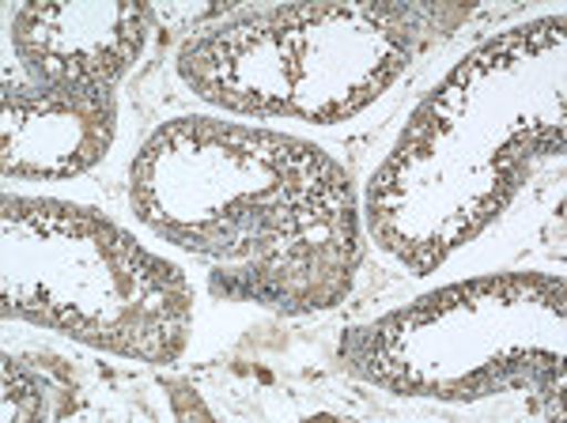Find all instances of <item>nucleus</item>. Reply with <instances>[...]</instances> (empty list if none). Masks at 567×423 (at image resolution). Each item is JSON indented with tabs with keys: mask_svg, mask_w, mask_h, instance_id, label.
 <instances>
[{
	"mask_svg": "<svg viewBox=\"0 0 567 423\" xmlns=\"http://www.w3.org/2000/svg\"><path fill=\"white\" fill-rule=\"evenodd\" d=\"M152 31L144 4H23L12 16V50L34 84L114 87Z\"/></svg>",
	"mask_w": 567,
	"mask_h": 423,
	"instance_id": "4",
	"label": "nucleus"
},
{
	"mask_svg": "<svg viewBox=\"0 0 567 423\" xmlns=\"http://www.w3.org/2000/svg\"><path fill=\"white\" fill-rule=\"evenodd\" d=\"M136 216L216 265L213 291L288 314L337 307L360 265L352 178L284 133L178 117L130 174Z\"/></svg>",
	"mask_w": 567,
	"mask_h": 423,
	"instance_id": "1",
	"label": "nucleus"
},
{
	"mask_svg": "<svg viewBox=\"0 0 567 423\" xmlns=\"http://www.w3.org/2000/svg\"><path fill=\"white\" fill-rule=\"evenodd\" d=\"M178 72L200 99L258 117L291 114L299 84L296 4L205 27L178 50Z\"/></svg>",
	"mask_w": 567,
	"mask_h": 423,
	"instance_id": "3",
	"label": "nucleus"
},
{
	"mask_svg": "<svg viewBox=\"0 0 567 423\" xmlns=\"http://www.w3.org/2000/svg\"><path fill=\"white\" fill-rule=\"evenodd\" d=\"M117 128L114 87L4 80V174L72 178L110 152Z\"/></svg>",
	"mask_w": 567,
	"mask_h": 423,
	"instance_id": "5",
	"label": "nucleus"
},
{
	"mask_svg": "<svg viewBox=\"0 0 567 423\" xmlns=\"http://www.w3.org/2000/svg\"><path fill=\"white\" fill-rule=\"evenodd\" d=\"M4 318L171 363L186 348L194 291L175 265L141 250L99 212L4 197Z\"/></svg>",
	"mask_w": 567,
	"mask_h": 423,
	"instance_id": "2",
	"label": "nucleus"
}]
</instances>
